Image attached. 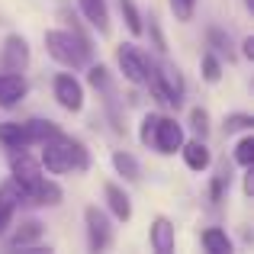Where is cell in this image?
<instances>
[{"mask_svg": "<svg viewBox=\"0 0 254 254\" xmlns=\"http://www.w3.org/2000/svg\"><path fill=\"white\" fill-rule=\"evenodd\" d=\"M64 19H71V29H49L45 32V52L55 58L64 68H84L93 58V39L81 29V19H74L68 10H64Z\"/></svg>", "mask_w": 254, "mask_h": 254, "instance_id": "6da1fadb", "label": "cell"}, {"mask_svg": "<svg viewBox=\"0 0 254 254\" xmlns=\"http://www.w3.org/2000/svg\"><path fill=\"white\" fill-rule=\"evenodd\" d=\"M49 174H71V171H87L90 168V151L81 138L64 135L62 129L42 142V158H39Z\"/></svg>", "mask_w": 254, "mask_h": 254, "instance_id": "7a4b0ae2", "label": "cell"}, {"mask_svg": "<svg viewBox=\"0 0 254 254\" xmlns=\"http://www.w3.org/2000/svg\"><path fill=\"white\" fill-rule=\"evenodd\" d=\"M145 87L161 106H180L184 103V74L171 62H145Z\"/></svg>", "mask_w": 254, "mask_h": 254, "instance_id": "3957f363", "label": "cell"}, {"mask_svg": "<svg viewBox=\"0 0 254 254\" xmlns=\"http://www.w3.org/2000/svg\"><path fill=\"white\" fill-rule=\"evenodd\" d=\"M42 177H45V174H42L39 158H32L26 148H16V151H13V158H10V180L19 187V190L29 193Z\"/></svg>", "mask_w": 254, "mask_h": 254, "instance_id": "277c9868", "label": "cell"}, {"mask_svg": "<svg viewBox=\"0 0 254 254\" xmlns=\"http://www.w3.org/2000/svg\"><path fill=\"white\" fill-rule=\"evenodd\" d=\"M84 225H87V248H90L93 254L106 251V248L113 245V225H110V216H106L100 206H87Z\"/></svg>", "mask_w": 254, "mask_h": 254, "instance_id": "5b68a950", "label": "cell"}, {"mask_svg": "<svg viewBox=\"0 0 254 254\" xmlns=\"http://www.w3.org/2000/svg\"><path fill=\"white\" fill-rule=\"evenodd\" d=\"M151 145H155L161 155H177L180 145H184V126H180L177 119H171V116H158Z\"/></svg>", "mask_w": 254, "mask_h": 254, "instance_id": "8992f818", "label": "cell"}, {"mask_svg": "<svg viewBox=\"0 0 254 254\" xmlns=\"http://www.w3.org/2000/svg\"><path fill=\"white\" fill-rule=\"evenodd\" d=\"M52 90H55V100L62 110L68 113H81L84 110V87L74 74H55L52 81Z\"/></svg>", "mask_w": 254, "mask_h": 254, "instance_id": "52a82bcc", "label": "cell"}, {"mask_svg": "<svg viewBox=\"0 0 254 254\" xmlns=\"http://www.w3.org/2000/svg\"><path fill=\"white\" fill-rule=\"evenodd\" d=\"M116 62H119V71L126 74V81L135 84V87H145V62H148V55L145 52H138L135 45H119L116 49Z\"/></svg>", "mask_w": 254, "mask_h": 254, "instance_id": "ba28073f", "label": "cell"}, {"mask_svg": "<svg viewBox=\"0 0 254 254\" xmlns=\"http://www.w3.org/2000/svg\"><path fill=\"white\" fill-rule=\"evenodd\" d=\"M0 64L3 71H13V74H23L29 68V42L23 36H6L3 39V49H0Z\"/></svg>", "mask_w": 254, "mask_h": 254, "instance_id": "9c48e42d", "label": "cell"}, {"mask_svg": "<svg viewBox=\"0 0 254 254\" xmlns=\"http://www.w3.org/2000/svg\"><path fill=\"white\" fill-rule=\"evenodd\" d=\"M148 242L158 254H174V248H177V229H174V222L168 216H158L155 222H151Z\"/></svg>", "mask_w": 254, "mask_h": 254, "instance_id": "30bf717a", "label": "cell"}, {"mask_svg": "<svg viewBox=\"0 0 254 254\" xmlns=\"http://www.w3.org/2000/svg\"><path fill=\"white\" fill-rule=\"evenodd\" d=\"M39 238H42V222H39V219H23L6 245H10V248H23V251H45L42 245H39Z\"/></svg>", "mask_w": 254, "mask_h": 254, "instance_id": "8fae6325", "label": "cell"}, {"mask_svg": "<svg viewBox=\"0 0 254 254\" xmlns=\"http://www.w3.org/2000/svg\"><path fill=\"white\" fill-rule=\"evenodd\" d=\"M62 196H64L62 187H58L55 180L42 177L29 193H23V206H58V203H62Z\"/></svg>", "mask_w": 254, "mask_h": 254, "instance_id": "7c38bea8", "label": "cell"}, {"mask_svg": "<svg viewBox=\"0 0 254 254\" xmlns=\"http://www.w3.org/2000/svg\"><path fill=\"white\" fill-rule=\"evenodd\" d=\"M26 93H29V84H26L23 74H13V71L0 74V106L3 110H13Z\"/></svg>", "mask_w": 254, "mask_h": 254, "instance_id": "4fadbf2b", "label": "cell"}, {"mask_svg": "<svg viewBox=\"0 0 254 254\" xmlns=\"http://www.w3.org/2000/svg\"><path fill=\"white\" fill-rule=\"evenodd\" d=\"M103 196H106V206H110L113 219L129 222V219H132V199H129V193H126L119 184H106L103 187Z\"/></svg>", "mask_w": 254, "mask_h": 254, "instance_id": "5bb4252c", "label": "cell"}, {"mask_svg": "<svg viewBox=\"0 0 254 254\" xmlns=\"http://www.w3.org/2000/svg\"><path fill=\"white\" fill-rule=\"evenodd\" d=\"M180 155H184V164L190 171H206L212 164V155L206 148V138H193V142L180 145Z\"/></svg>", "mask_w": 254, "mask_h": 254, "instance_id": "9a60e30c", "label": "cell"}, {"mask_svg": "<svg viewBox=\"0 0 254 254\" xmlns=\"http://www.w3.org/2000/svg\"><path fill=\"white\" fill-rule=\"evenodd\" d=\"M87 16V23L100 32V36H110V10H106V0H77Z\"/></svg>", "mask_w": 254, "mask_h": 254, "instance_id": "2e32d148", "label": "cell"}, {"mask_svg": "<svg viewBox=\"0 0 254 254\" xmlns=\"http://www.w3.org/2000/svg\"><path fill=\"white\" fill-rule=\"evenodd\" d=\"M113 168L126 180H142V164L132 151H113Z\"/></svg>", "mask_w": 254, "mask_h": 254, "instance_id": "e0dca14e", "label": "cell"}, {"mask_svg": "<svg viewBox=\"0 0 254 254\" xmlns=\"http://www.w3.org/2000/svg\"><path fill=\"white\" fill-rule=\"evenodd\" d=\"M206 39H209V49H212V55H216V58H229V62H235V45H232L229 32H222L219 26H209Z\"/></svg>", "mask_w": 254, "mask_h": 254, "instance_id": "ac0fdd59", "label": "cell"}, {"mask_svg": "<svg viewBox=\"0 0 254 254\" xmlns=\"http://www.w3.org/2000/svg\"><path fill=\"white\" fill-rule=\"evenodd\" d=\"M23 129H26V142L29 145H42L49 135L58 132V123H52V119H29V123H23Z\"/></svg>", "mask_w": 254, "mask_h": 254, "instance_id": "d6986e66", "label": "cell"}, {"mask_svg": "<svg viewBox=\"0 0 254 254\" xmlns=\"http://www.w3.org/2000/svg\"><path fill=\"white\" fill-rule=\"evenodd\" d=\"M0 145H3V148H10V151H16V148H29L23 123H0Z\"/></svg>", "mask_w": 254, "mask_h": 254, "instance_id": "ffe728a7", "label": "cell"}, {"mask_svg": "<svg viewBox=\"0 0 254 254\" xmlns=\"http://www.w3.org/2000/svg\"><path fill=\"white\" fill-rule=\"evenodd\" d=\"M199 242H203V248L209 254H232V238L222 229H203Z\"/></svg>", "mask_w": 254, "mask_h": 254, "instance_id": "44dd1931", "label": "cell"}, {"mask_svg": "<svg viewBox=\"0 0 254 254\" xmlns=\"http://www.w3.org/2000/svg\"><path fill=\"white\" fill-rule=\"evenodd\" d=\"M232 184V168H229V161H219V168H216V177H212V184H209V199L212 203H222V196H225V187Z\"/></svg>", "mask_w": 254, "mask_h": 254, "instance_id": "7402d4cb", "label": "cell"}, {"mask_svg": "<svg viewBox=\"0 0 254 254\" xmlns=\"http://www.w3.org/2000/svg\"><path fill=\"white\" fill-rule=\"evenodd\" d=\"M119 10H123V19H126V26H129L132 36H142L145 32V19H142V13H138L135 0H119Z\"/></svg>", "mask_w": 254, "mask_h": 254, "instance_id": "603a6c76", "label": "cell"}, {"mask_svg": "<svg viewBox=\"0 0 254 254\" xmlns=\"http://www.w3.org/2000/svg\"><path fill=\"white\" fill-rule=\"evenodd\" d=\"M199 71H203V81L219 84V77H222V62H219L212 52H206V55L199 58Z\"/></svg>", "mask_w": 254, "mask_h": 254, "instance_id": "cb8c5ba5", "label": "cell"}, {"mask_svg": "<svg viewBox=\"0 0 254 254\" xmlns=\"http://www.w3.org/2000/svg\"><path fill=\"white\" fill-rule=\"evenodd\" d=\"M222 126H225V132H251L254 129V116H248V113H229Z\"/></svg>", "mask_w": 254, "mask_h": 254, "instance_id": "d4e9b609", "label": "cell"}, {"mask_svg": "<svg viewBox=\"0 0 254 254\" xmlns=\"http://www.w3.org/2000/svg\"><path fill=\"white\" fill-rule=\"evenodd\" d=\"M190 126H193V132H196V138H206L209 135V113H206L203 106H193L190 110Z\"/></svg>", "mask_w": 254, "mask_h": 254, "instance_id": "484cf974", "label": "cell"}, {"mask_svg": "<svg viewBox=\"0 0 254 254\" xmlns=\"http://www.w3.org/2000/svg\"><path fill=\"white\" fill-rule=\"evenodd\" d=\"M235 161L242 164V168H251L254 164V138L251 135H245L242 142L235 145Z\"/></svg>", "mask_w": 254, "mask_h": 254, "instance_id": "4316f807", "label": "cell"}, {"mask_svg": "<svg viewBox=\"0 0 254 254\" xmlns=\"http://www.w3.org/2000/svg\"><path fill=\"white\" fill-rule=\"evenodd\" d=\"M171 10L180 23H190L193 13H196V0H171Z\"/></svg>", "mask_w": 254, "mask_h": 254, "instance_id": "83f0119b", "label": "cell"}, {"mask_svg": "<svg viewBox=\"0 0 254 254\" xmlns=\"http://www.w3.org/2000/svg\"><path fill=\"white\" fill-rule=\"evenodd\" d=\"M155 123H158V113H145V116H142V132H138L142 145H151V135H155Z\"/></svg>", "mask_w": 254, "mask_h": 254, "instance_id": "f1b7e54d", "label": "cell"}, {"mask_svg": "<svg viewBox=\"0 0 254 254\" xmlns=\"http://www.w3.org/2000/svg\"><path fill=\"white\" fill-rule=\"evenodd\" d=\"M148 32H151V39H155V49H158V55H168V42H164V36H161V26H158V19L151 16L148 19Z\"/></svg>", "mask_w": 254, "mask_h": 254, "instance_id": "f546056e", "label": "cell"}, {"mask_svg": "<svg viewBox=\"0 0 254 254\" xmlns=\"http://www.w3.org/2000/svg\"><path fill=\"white\" fill-rule=\"evenodd\" d=\"M245 196H254V171L245 168Z\"/></svg>", "mask_w": 254, "mask_h": 254, "instance_id": "4dcf8cb0", "label": "cell"}, {"mask_svg": "<svg viewBox=\"0 0 254 254\" xmlns=\"http://www.w3.org/2000/svg\"><path fill=\"white\" fill-rule=\"evenodd\" d=\"M242 55H245V58H254V36H248V39L242 42Z\"/></svg>", "mask_w": 254, "mask_h": 254, "instance_id": "1f68e13d", "label": "cell"}, {"mask_svg": "<svg viewBox=\"0 0 254 254\" xmlns=\"http://www.w3.org/2000/svg\"><path fill=\"white\" fill-rule=\"evenodd\" d=\"M245 6H248V10H254V0H245Z\"/></svg>", "mask_w": 254, "mask_h": 254, "instance_id": "d6a6232c", "label": "cell"}]
</instances>
